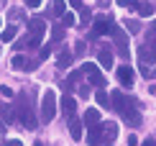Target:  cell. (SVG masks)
Listing matches in <instances>:
<instances>
[{
    "mask_svg": "<svg viewBox=\"0 0 156 146\" xmlns=\"http://www.w3.org/2000/svg\"><path fill=\"white\" fill-rule=\"evenodd\" d=\"M62 110H64V115H67L69 121L74 118V110H77V100H74L72 95H64V97H62Z\"/></svg>",
    "mask_w": 156,
    "mask_h": 146,
    "instance_id": "7",
    "label": "cell"
},
{
    "mask_svg": "<svg viewBox=\"0 0 156 146\" xmlns=\"http://www.w3.org/2000/svg\"><path fill=\"white\" fill-rule=\"evenodd\" d=\"M128 146H138V138H136V136H128Z\"/></svg>",
    "mask_w": 156,
    "mask_h": 146,
    "instance_id": "35",
    "label": "cell"
},
{
    "mask_svg": "<svg viewBox=\"0 0 156 146\" xmlns=\"http://www.w3.org/2000/svg\"><path fill=\"white\" fill-rule=\"evenodd\" d=\"M56 115V92L46 90L41 100V123H51V118Z\"/></svg>",
    "mask_w": 156,
    "mask_h": 146,
    "instance_id": "2",
    "label": "cell"
},
{
    "mask_svg": "<svg viewBox=\"0 0 156 146\" xmlns=\"http://www.w3.org/2000/svg\"><path fill=\"white\" fill-rule=\"evenodd\" d=\"M16 26H8V28H3V34H0V38H3V41H13V38H16Z\"/></svg>",
    "mask_w": 156,
    "mask_h": 146,
    "instance_id": "18",
    "label": "cell"
},
{
    "mask_svg": "<svg viewBox=\"0 0 156 146\" xmlns=\"http://www.w3.org/2000/svg\"><path fill=\"white\" fill-rule=\"evenodd\" d=\"M62 23H64V26H74V16H72V13H64V16H62Z\"/></svg>",
    "mask_w": 156,
    "mask_h": 146,
    "instance_id": "23",
    "label": "cell"
},
{
    "mask_svg": "<svg viewBox=\"0 0 156 146\" xmlns=\"http://www.w3.org/2000/svg\"><path fill=\"white\" fill-rule=\"evenodd\" d=\"M110 105H113V108L118 110L131 126H138L141 123V113H138V108H136V100H131L128 95H123L120 90H115L113 95H110Z\"/></svg>",
    "mask_w": 156,
    "mask_h": 146,
    "instance_id": "1",
    "label": "cell"
},
{
    "mask_svg": "<svg viewBox=\"0 0 156 146\" xmlns=\"http://www.w3.org/2000/svg\"><path fill=\"white\" fill-rule=\"evenodd\" d=\"M126 28L131 31V34H136V31H138V23L136 21H126Z\"/></svg>",
    "mask_w": 156,
    "mask_h": 146,
    "instance_id": "27",
    "label": "cell"
},
{
    "mask_svg": "<svg viewBox=\"0 0 156 146\" xmlns=\"http://www.w3.org/2000/svg\"><path fill=\"white\" fill-rule=\"evenodd\" d=\"M141 75H144V77H156V72H154V69H148L146 64H144V67H141Z\"/></svg>",
    "mask_w": 156,
    "mask_h": 146,
    "instance_id": "28",
    "label": "cell"
},
{
    "mask_svg": "<svg viewBox=\"0 0 156 146\" xmlns=\"http://www.w3.org/2000/svg\"><path fill=\"white\" fill-rule=\"evenodd\" d=\"M138 59H141V64H154V49L148 44L138 46Z\"/></svg>",
    "mask_w": 156,
    "mask_h": 146,
    "instance_id": "10",
    "label": "cell"
},
{
    "mask_svg": "<svg viewBox=\"0 0 156 146\" xmlns=\"http://www.w3.org/2000/svg\"><path fill=\"white\" fill-rule=\"evenodd\" d=\"M38 64H41L38 59H28V64H26V72H34V69L38 67Z\"/></svg>",
    "mask_w": 156,
    "mask_h": 146,
    "instance_id": "24",
    "label": "cell"
},
{
    "mask_svg": "<svg viewBox=\"0 0 156 146\" xmlns=\"http://www.w3.org/2000/svg\"><path fill=\"white\" fill-rule=\"evenodd\" d=\"M141 146H156L154 141H144V144H141Z\"/></svg>",
    "mask_w": 156,
    "mask_h": 146,
    "instance_id": "39",
    "label": "cell"
},
{
    "mask_svg": "<svg viewBox=\"0 0 156 146\" xmlns=\"http://www.w3.org/2000/svg\"><path fill=\"white\" fill-rule=\"evenodd\" d=\"M16 115H18V113H13L10 105H8V103H3V118H5V121L13 123V121H16Z\"/></svg>",
    "mask_w": 156,
    "mask_h": 146,
    "instance_id": "19",
    "label": "cell"
},
{
    "mask_svg": "<svg viewBox=\"0 0 156 146\" xmlns=\"http://www.w3.org/2000/svg\"><path fill=\"white\" fill-rule=\"evenodd\" d=\"M26 64H28V59L21 57V54H16V57H13V62H10V67L18 72V69H26Z\"/></svg>",
    "mask_w": 156,
    "mask_h": 146,
    "instance_id": "17",
    "label": "cell"
},
{
    "mask_svg": "<svg viewBox=\"0 0 156 146\" xmlns=\"http://www.w3.org/2000/svg\"><path fill=\"white\" fill-rule=\"evenodd\" d=\"M84 123H87L90 128L97 126V123H100V110H97V108H87V110H84Z\"/></svg>",
    "mask_w": 156,
    "mask_h": 146,
    "instance_id": "12",
    "label": "cell"
},
{
    "mask_svg": "<svg viewBox=\"0 0 156 146\" xmlns=\"http://www.w3.org/2000/svg\"><path fill=\"white\" fill-rule=\"evenodd\" d=\"M110 34H113V38H115V46L120 49V54L126 57V54H128V34H126L123 28H118L115 23H113V28H110Z\"/></svg>",
    "mask_w": 156,
    "mask_h": 146,
    "instance_id": "4",
    "label": "cell"
},
{
    "mask_svg": "<svg viewBox=\"0 0 156 146\" xmlns=\"http://www.w3.org/2000/svg\"><path fill=\"white\" fill-rule=\"evenodd\" d=\"M18 121H21L26 128H34L36 126V118H34V113H31L28 103H18Z\"/></svg>",
    "mask_w": 156,
    "mask_h": 146,
    "instance_id": "5",
    "label": "cell"
},
{
    "mask_svg": "<svg viewBox=\"0 0 156 146\" xmlns=\"http://www.w3.org/2000/svg\"><path fill=\"white\" fill-rule=\"evenodd\" d=\"M0 95H3V97H13L16 92H13V90L8 87V85H3V87H0Z\"/></svg>",
    "mask_w": 156,
    "mask_h": 146,
    "instance_id": "25",
    "label": "cell"
},
{
    "mask_svg": "<svg viewBox=\"0 0 156 146\" xmlns=\"http://www.w3.org/2000/svg\"><path fill=\"white\" fill-rule=\"evenodd\" d=\"M54 13H56V16H64V13H67V5H64V0H56V3H54Z\"/></svg>",
    "mask_w": 156,
    "mask_h": 146,
    "instance_id": "22",
    "label": "cell"
},
{
    "mask_svg": "<svg viewBox=\"0 0 156 146\" xmlns=\"http://www.w3.org/2000/svg\"><path fill=\"white\" fill-rule=\"evenodd\" d=\"M110 28H113V23H110L108 16L95 18V34H110Z\"/></svg>",
    "mask_w": 156,
    "mask_h": 146,
    "instance_id": "11",
    "label": "cell"
},
{
    "mask_svg": "<svg viewBox=\"0 0 156 146\" xmlns=\"http://www.w3.org/2000/svg\"><path fill=\"white\" fill-rule=\"evenodd\" d=\"M26 5H28V8H38V5H41V0H26Z\"/></svg>",
    "mask_w": 156,
    "mask_h": 146,
    "instance_id": "33",
    "label": "cell"
},
{
    "mask_svg": "<svg viewBox=\"0 0 156 146\" xmlns=\"http://www.w3.org/2000/svg\"><path fill=\"white\" fill-rule=\"evenodd\" d=\"M115 3H118V5H123V8H128V5H131V8H136V3H133V0H115Z\"/></svg>",
    "mask_w": 156,
    "mask_h": 146,
    "instance_id": "30",
    "label": "cell"
},
{
    "mask_svg": "<svg viewBox=\"0 0 156 146\" xmlns=\"http://www.w3.org/2000/svg\"><path fill=\"white\" fill-rule=\"evenodd\" d=\"M3 133H5V123L0 121V136H3Z\"/></svg>",
    "mask_w": 156,
    "mask_h": 146,
    "instance_id": "38",
    "label": "cell"
},
{
    "mask_svg": "<svg viewBox=\"0 0 156 146\" xmlns=\"http://www.w3.org/2000/svg\"><path fill=\"white\" fill-rule=\"evenodd\" d=\"M80 79H82L80 72H72V75H69V79H67V85H74V82H80Z\"/></svg>",
    "mask_w": 156,
    "mask_h": 146,
    "instance_id": "26",
    "label": "cell"
},
{
    "mask_svg": "<svg viewBox=\"0 0 156 146\" xmlns=\"http://www.w3.org/2000/svg\"><path fill=\"white\" fill-rule=\"evenodd\" d=\"M69 133H72L74 141H80L82 133H84V131H82V123H80V121H72V123H69Z\"/></svg>",
    "mask_w": 156,
    "mask_h": 146,
    "instance_id": "16",
    "label": "cell"
},
{
    "mask_svg": "<svg viewBox=\"0 0 156 146\" xmlns=\"http://www.w3.org/2000/svg\"><path fill=\"white\" fill-rule=\"evenodd\" d=\"M51 54V46H44V49H41V54H38V59H46Z\"/></svg>",
    "mask_w": 156,
    "mask_h": 146,
    "instance_id": "32",
    "label": "cell"
},
{
    "mask_svg": "<svg viewBox=\"0 0 156 146\" xmlns=\"http://www.w3.org/2000/svg\"><path fill=\"white\" fill-rule=\"evenodd\" d=\"M82 69H84V75L90 77V85H95L97 90H102V87H105V77L100 75V69H97V67H95L92 62H87V64H84Z\"/></svg>",
    "mask_w": 156,
    "mask_h": 146,
    "instance_id": "3",
    "label": "cell"
},
{
    "mask_svg": "<svg viewBox=\"0 0 156 146\" xmlns=\"http://www.w3.org/2000/svg\"><path fill=\"white\" fill-rule=\"evenodd\" d=\"M69 5H72V8H80L82 3H80V0H69Z\"/></svg>",
    "mask_w": 156,
    "mask_h": 146,
    "instance_id": "36",
    "label": "cell"
},
{
    "mask_svg": "<svg viewBox=\"0 0 156 146\" xmlns=\"http://www.w3.org/2000/svg\"><path fill=\"white\" fill-rule=\"evenodd\" d=\"M100 141H102V123H97V126H92V131H90V144L100 146Z\"/></svg>",
    "mask_w": 156,
    "mask_h": 146,
    "instance_id": "13",
    "label": "cell"
},
{
    "mask_svg": "<svg viewBox=\"0 0 156 146\" xmlns=\"http://www.w3.org/2000/svg\"><path fill=\"white\" fill-rule=\"evenodd\" d=\"M82 23H90V10H82Z\"/></svg>",
    "mask_w": 156,
    "mask_h": 146,
    "instance_id": "34",
    "label": "cell"
},
{
    "mask_svg": "<svg viewBox=\"0 0 156 146\" xmlns=\"http://www.w3.org/2000/svg\"><path fill=\"white\" fill-rule=\"evenodd\" d=\"M84 49H87V46H84L82 41H77V44H74V51H77V54H84Z\"/></svg>",
    "mask_w": 156,
    "mask_h": 146,
    "instance_id": "31",
    "label": "cell"
},
{
    "mask_svg": "<svg viewBox=\"0 0 156 146\" xmlns=\"http://www.w3.org/2000/svg\"><path fill=\"white\" fill-rule=\"evenodd\" d=\"M154 38H156V23H154Z\"/></svg>",
    "mask_w": 156,
    "mask_h": 146,
    "instance_id": "40",
    "label": "cell"
},
{
    "mask_svg": "<svg viewBox=\"0 0 156 146\" xmlns=\"http://www.w3.org/2000/svg\"><path fill=\"white\" fill-rule=\"evenodd\" d=\"M56 67L59 69H69L72 67V54H69V51H62V54L56 57Z\"/></svg>",
    "mask_w": 156,
    "mask_h": 146,
    "instance_id": "14",
    "label": "cell"
},
{
    "mask_svg": "<svg viewBox=\"0 0 156 146\" xmlns=\"http://www.w3.org/2000/svg\"><path fill=\"white\" fill-rule=\"evenodd\" d=\"M115 77H118V82L123 85V87H131L133 85V69L131 67H120L118 72H115Z\"/></svg>",
    "mask_w": 156,
    "mask_h": 146,
    "instance_id": "6",
    "label": "cell"
},
{
    "mask_svg": "<svg viewBox=\"0 0 156 146\" xmlns=\"http://www.w3.org/2000/svg\"><path fill=\"white\" fill-rule=\"evenodd\" d=\"M100 64H102L105 69L113 67V54H110V49H100Z\"/></svg>",
    "mask_w": 156,
    "mask_h": 146,
    "instance_id": "15",
    "label": "cell"
},
{
    "mask_svg": "<svg viewBox=\"0 0 156 146\" xmlns=\"http://www.w3.org/2000/svg\"><path fill=\"white\" fill-rule=\"evenodd\" d=\"M3 146H23V141H21V138H8Z\"/></svg>",
    "mask_w": 156,
    "mask_h": 146,
    "instance_id": "29",
    "label": "cell"
},
{
    "mask_svg": "<svg viewBox=\"0 0 156 146\" xmlns=\"http://www.w3.org/2000/svg\"><path fill=\"white\" fill-rule=\"evenodd\" d=\"M136 8H138V13H141V16H151V13H154V5H148V3L136 5Z\"/></svg>",
    "mask_w": 156,
    "mask_h": 146,
    "instance_id": "21",
    "label": "cell"
},
{
    "mask_svg": "<svg viewBox=\"0 0 156 146\" xmlns=\"http://www.w3.org/2000/svg\"><path fill=\"white\" fill-rule=\"evenodd\" d=\"M28 28H31V34H34V36L44 38V34H46V21H41V18H31Z\"/></svg>",
    "mask_w": 156,
    "mask_h": 146,
    "instance_id": "8",
    "label": "cell"
},
{
    "mask_svg": "<svg viewBox=\"0 0 156 146\" xmlns=\"http://www.w3.org/2000/svg\"><path fill=\"white\" fill-rule=\"evenodd\" d=\"M148 92H151V95L156 97V85H151V87H148Z\"/></svg>",
    "mask_w": 156,
    "mask_h": 146,
    "instance_id": "37",
    "label": "cell"
},
{
    "mask_svg": "<svg viewBox=\"0 0 156 146\" xmlns=\"http://www.w3.org/2000/svg\"><path fill=\"white\" fill-rule=\"evenodd\" d=\"M115 136H118V123L105 121V123H102V138H105V141H113Z\"/></svg>",
    "mask_w": 156,
    "mask_h": 146,
    "instance_id": "9",
    "label": "cell"
},
{
    "mask_svg": "<svg viewBox=\"0 0 156 146\" xmlns=\"http://www.w3.org/2000/svg\"><path fill=\"white\" fill-rule=\"evenodd\" d=\"M95 100L100 103V108H110V97H108V95H105V92H102V90H97Z\"/></svg>",
    "mask_w": 156,
    "mask_h": 146,
    "instance_id": "20",
    "label": "cell"
}]
</instances>
